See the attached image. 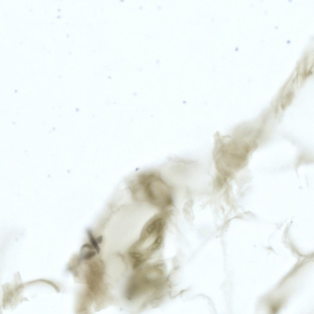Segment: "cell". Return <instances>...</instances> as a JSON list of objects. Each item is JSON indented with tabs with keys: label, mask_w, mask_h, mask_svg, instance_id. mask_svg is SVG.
I'll list each match as a JSON object with an SVG mask.
<instances>
[{
	"label": "cell",
	"mask_w": 314,
	"mask_h": 314,
	"mask_svg": "<svg viewBox=\"0 0 314 314\" xmlns=\"http://www.w3.org/2000/svg\"><path fill=\"white\" fill-rule=\"evenodd\" d=\"M97 252L91 245L85 243L82 247L80 251V258L84 260H89L94 257Z\"/></svg>",
	"instance_id": "cell-1"
},
{
	"label": "cell",
	"mask_w": 314,
	"mask_h": 314,
	"mask_svg": "<svg viewBox=\"0 0 314 314\" xmlns=\"http://www.w3.org/2000/svg\"><path fill=\"white\" fill-rule=\"evenodd\" d=\"M163 225V221L161 218H158L154 220L147 228L146 232L148 234H151L155 231H161Z\"/></svg>",
	"instance_id": "cell-2"
},
{
	"label": "cell",
	"mask_w": 314,
	"mask_h": 314,
	"mask_svg": "<svg viewBox=\"0 0 314 314\" xmlns=\"http://www.w3.org/2000/svg\"><path fill=\"white\" fill-rule=\"evenodd\" d=\"M87 233L89 238V239L91 244L98 254H99L100 251V249L98 243L97 242L96 239L94 238L91 231L89 229L87 231Z\"/></svg>",
	"instance_id": "cell-3"
},
{
	"label": "cell",
	"mask_w": 314,
	"mask_h": 314,
	"mask_svg": "<svg viewBox=\"0 0 314 314\" xmlns=\"http://www.w3.org/2000/svg\"><path fill=\"white\" fill-rule=\"evenodd\" d=\"M162 240L161 236H159L156 238L153 243L149 247V249L151 251L156 250L160 246Z\"/></svg>",
	"instance_id": "cell-4"
},
{
	"label": "cell",
	"mask_w": 314,
	"mask_h": 314,
	"mask_svg": "<svg viewBox=\"0 0 314 314\" xmlns=\"http://www.w3.org/2000/svg\"><path fill=\"white\" fill-rule=\"evenodd\" d=\"M95 239L98 244H101L102 243L103 240V237L102 236H99Z\"/></svg>",
	"instance_id": "cell-5"
}]
</instances>
